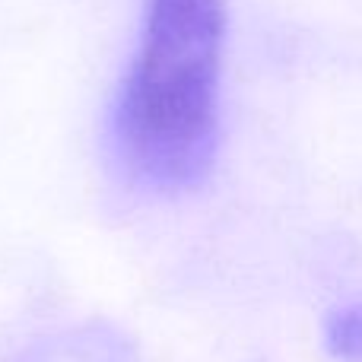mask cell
Returning <instances> with one entry per match:
<instances>
[{"label":"cell","instance_id":"obj_1","mask_svg":"<svg viewBox=\"0 0 362 362\" xmlns=\"http://www.w3.org/2000/svg\"><path fill=\"white\" fill-rule=\"evenodd\" d=\"M223 29V0H150L118 140L131 169L156 187H191L213 165Z\"/></svg>","mask_w":362,"mask_h":362}]
</instances>
